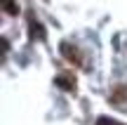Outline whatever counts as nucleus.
<instances>
[{
	"instance_id": "f03ea898",
	"label": "nucleus",
	"mask_w": 127,
	"mask_h": 125,
	"mask_svg": "<svg viewBox=\"0 0 127 125\" xmlns=\"http://www.w3.org/2000/svg\"><path fill=\"white\" fill-rule=\"evenodd\" d=\"M54 83L59 85L61 90H66V92H75V90H78V85H75V76H73V73H59Z\"/></svg>"
},
{
	"instance_id": "423d86ee",
	"label": "nucleus",
	"mask_w": 127,
	"mask_h": 125,
	"mask_svg": "<svg viewBox=\"0 0 127 125\" xmlns=\"http://www.w3.org/2000/svg\"><path fill=\"white\" fill-rule=\"evenodd\" d=\"M96 125H120V123H115L113 118H106V116H101L99 121H96Z\"/></svg>"
},
{
	"instance_id": "7ed1b4c3",
	"label": "nucleus",
	"mask_w": 127,
	"mask_h": 125,
	"mask_svg": "<svg viewBox=\"0 0 127 125\" xmlns=\"http://www.w3.org/2000/svg\"><path fill=\"white\" fill-rule=\"evenodd\" d=\"M125 97H127V94H125V87H118L113 94H111V104H113V106H120Z\"/></svg>"
},
{
	"instance_id": "f257e3e1",
	"label": "nucleus",
	"mask_w": 127,
	"mask_h": 125,
	"mask_svg": "<svg viewBox=\"0 0 127 125\" xmlns=\"http://www.w3.org/2000/svg\"><path fill=\"white\" fill-rule=\"evenodd\" d=\"M61 54L66 57L71 64H75V66H80V64H82L80 52H78V50H75V45H71V42H61Z\"/></svg>"
},
{
	"instance_id": "39448f33",
	"label": "nucleus",
	"mask_w": 127,
	"mask_h": 125,
	"mask_svg": "<svg viewBox=\"0 0 127 125\" xmlns=\"http://www.w3.org/2000/svg\"><path fill=\"white\" fill-rule=\"evenodd\" d=\"M31 31H33V36H35V38H42V36H45V31H42V26H40L38 21L31 24Z\"/></svg>"
},
{
	"instance_id": "20e7f679",
	"label": "nucleus",
	"mask_w": 127,
	"mask_h": 125,
	"mask_svg": "<svg viewBox=\"0 0 127 125\" xmlns=\"http://www.w3.org/2000/svg\"><path fill=\"white\" fill-rule=\"evenodd\" d=\"M2 9H5V14H19V7L14 0H2Z\"/></svg>"
}]
</instances>
